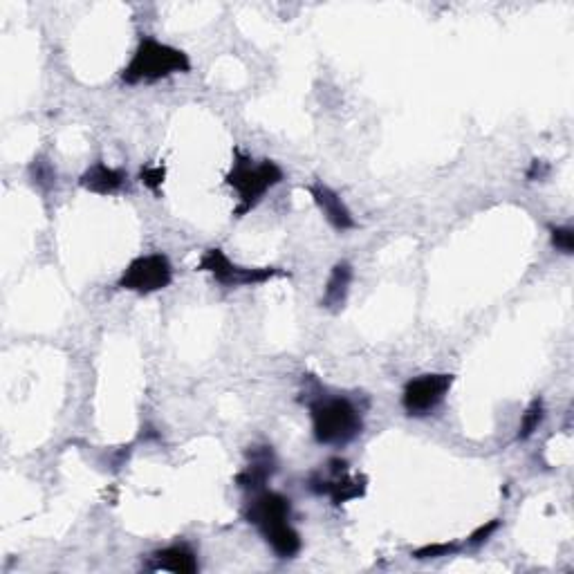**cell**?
Instances as JSON below:
<instances>
[{"label": "cell", "instance_id": "obj_1", "mask_svg": "<svg viewBox=\"0 0 574 574\" xmlns=\"http://www.w3.org/2000/svg\"><path fill=\"white\" fill-rule=\"evenodd\" d=\"M312 435L319 444L328 447H344L357 440L364 431V418L361 409L348 397L319 395L308 404Z\"/></svg>", "mask_w": 574, "mask_h": 574}, {"label": "cell", "instance_id": "obj_2", "mask_svg": "<svg viewBox=\"0 0 574 574\" xmlns=\"http://www.w3.org/2000/svg\"><path fill=\"white\" fill-rule=\"evenodd\" d=\"M189 70L191 59L187 52L157 41L153 36H144L122 70V81L126 86H137V83H155Z\"/></svg>", "mask_w": 574, "mask_h": 574}, {"label": "cell", "instance_id": "obj_3", "mask_svg": "<svg viewBox=\"0 0 574 574\" xmlns=\"http://www.w3.org/2000/svg\"><path fill=\"white\" fill-rule=\"evenodd\" d=\"M225 180L238 193V207L234 214L243 218L263 200L267 191L283 182V169L272 160H254L236 148L234 164H231Z\"/></svg>", "mask_w": 574, "mask_h": 574}, {"label": "cell", "instance_id": "obj_4", "mask_svg": "<svg viewBox=\"0 0 574 574\" xmlns=\"http://www.w3.org/2000/svg\"><path fill=\"white\" fill-rule=\"evenodd\" d=\"M200 272H207L216 279V283L225 287H249V285H263L272 279H281V276H290V272L279 270V267H243L236 265L231 258L222 252L220 247H211L202 254L198 263Z\"/></svg>", "mask_w": 574, "mask_h": 574}, {"label": "cell", "instance_id": "obj_5", "mask_svg": "<svg viewBox=\"0 0 574 574\" xmlns=\"http://www.w3.org/2000/svg\"><path fill=\"white\" fill-rule=\"evenodd\" d=\"M173 283V265L164 254H146L137 256L128 263L117 281L119 290L135 294H153L162 292Z\"/></svg>", "mask_w": 574, "mask_h": 574}, {"label": "cell", "instance_id": "obj_6", "mask_svg": "<svg viewBox=\"0 0 574 574\" xmlns=\"http://www.w3.org/2000/svg\"><path fill=\"white\" fill-rule=\"evenodd\" d=\"M456 375L451 373H424L406 382L402 391V409L411 418L431 415L449 395Z\"/></svg>", "mask_w": 574, "mask_h": 574}, {"label": "cell", "instance_id": "obj_7", "mask_svg": "<svg viewBox=\"0 0 574 574\" xmlns=\"http://www.w3.org/2000/svg\"><path fill=\"white\" fill-rule=\"evenodd\" d=\"M368 478L361 474H328V478H323V474L314 471L308 480V489L317 496H328L335 505H344L348 501H357L366 494Z\"/></svg>", "mask_w": 574, "mask_h": 574}, {"label": "cell", "instance_id": "obj_8", "mask_svg": "<svg viewBox=\"0 0 574 574\" xmlns=\"http://www.w3.org/2000/svg\"><path fill=\"white\" fill-rule=\"evenodd\" d=\"M292 516V501L279 492H267L261 489L256 492L252 501L245 507V521L261 530V534L270 527L290 521Z\"/></svg>", "mask_w": 574, "mask_h": 574}, {"label": "cell", "instance_id": "obj_9", "mask_svg": "<svg viewBox=\"0 0 574 574\" xmlns=\"http://www.w3.org/2000/svg\"><path fill=\"white\" fill-rule=\"evenodd\" d=\"M247 458V467L236 476V485L256 494L265 489L267 480L279 471V460H276L274 449L267 447V444H263V447H249Z\"/></svg>", "mask_w": 574, "mask_h": 574}, {"label": "cell", "instance_id": "obj_10", "mask_svg": "<svg viewBox=\"0 0 574 574\" xmlns=\"http://www.w3.org/2000/svg\"><path fill=\"white\" fill-rule=\"evenodd\" d=\"M151 572H173V574H196L200 570L198 554L187 543L169 545V548L153 552L144 563Z\"/></svg>", "mask_w": 574, "mask_h": 574}, {"label": "cell", "instance_id": "obj_11", "mask_svg": "<svg viewBox=\"0 0 574 574\" xmlns=\"http://www.w3.org/2000/svg\"><path fill=\"white\" fill-rule=\"evenodd\" d=\"M308 191H310L312 200L317 202V207L321 209V214L326 216V220L337 231H348V229L357 227L353 214H350L346 202L341 200V196L335 189H330L328 184H323V182H314L310 184Z\"/></svg>", "mask_w": 574, "mask_h": 574}, {"label": "cell", "instance_id": "obj_12", "mask_svg": "<svg viewBox=\"0 0 574 574\" xmlns=\"http://www.w3.org/2000/svg\"><path fill=\"white\" fill-rule=\"evenodd\" d=\"M128 180L126 171L115 169V166H108L104 162L92 164L90 169L83 171L79 178V187H83L90 193H97V196H113L124 189V184Z\"/></svg>", "mask_w": 574, "mask_h": 574}, {"label": "cell", "instance_id": "obj_13", "mask_svg": "<svg viewBox=\"0 0 574 574\" xmlns=\"http://www.w3.org/2000/svg\"><path fill=\"white\" fill-rule=\"evenodd\" d=\"M353 279H355L353 265H350L348 261L335 263V267H332V270H330L326 287H323L321 308H326L330 312L344 310V305L348 301V294H350V285H353Z\"/></svg>", "mask_w": 574, "mask_h": 574}, {"label": "cell", "instance_id": "obj_14", "mask_svg": "<svg viewBox=\"0 0 574 574\" xmlns=\"http://www.w3.org/2000/svg\"><path fill=\"white\" fill-rule=\"evenodd\" d=\"M263 536H265L267 545H270L272 552L279 559H294L296 554H299L301 548H303L301 534L294 530V527L290 525V521L270 527V530L263 532Z\"/></svg>", "mask_w": 574, "mask_h": 574}, {"label": "cell", "instance_id": "obj_15", "mask_svg": "<svg viewBox=\"0 0 574 574\" xmlns=\"http://www.w3.org/2000/svg\"><path fill=\"white\" fill-rule=\"evenodd\" d=\"M545 420V404L543 400H534L530 406H527L521 424H518V433H516V440H530L532 435L539 431V427Z\"/></svg>", "mask_w": 574, "mask_h": 574}, {"label": "cell", "instance_id": "obj_16", "mask_svg": "<svg viewBox=\"0 0 574 574\" xmlns=\"http://www.w3.org/2000/svg\"><path fill=\"white\" fill-rule=\"evenodd\" d=\"M460 552L458 543H431V545H422L413 552V559L418 561H429V559H442V557H451V554Z\"/></svg>", "mask_w": 574, "mask_h": 574}, {"label": "cell", "instance_id": "obj_17", "mask_svg": "<svg viewBox=\"0 0 574 574\" xmlns=\"http://www.w3.org/2000/svg\"><path fill=\"white\" fill-rule=\"evenodd\" d=\"M550 240H552V247L557 249V252L566 254V256L574 254V229L572 227H552Z\"/></svg>", "mask_w": 574, "mask_h": 574}, {"label": "cell", "instance_id": "obj_18", "mask_svg": "<svg viewBox=\"0 0 574 574\" xmlns=\"http://www.w3.org/2000/svg\"><path fill=\"white\" fill-rule=\"evenodd\" d=\"M501 525H503L501 518H492V521H487L485 525L476 527V530L469 534L467 543H469V545H480V543H487V541L492 539V536H494L498 530H501Z\"/></svg>", "mask_w": 574, "mask_h": 574}, {"label": "cell", "instance_id": "obj_19", "mask_svg": "<svg viewBox=\"0 0 574 574\" xmlns=\"http://www.w3.org/2000/svg\"><path fill=\"white\" fill-rule=\"evenodd\" d=\"M164 175H166L164 166H146V169H142L140 178H142V184L146 189H151L157 193L164 184Z\"/></svg>", "mask_w": 574, "mask_h": 574}, {"label": "cell", "instance_id": "obj_20", "mask_svg": "<svg viewBox=\"0 0 574 574\" xmlns=\"http://www.w3.org/2000/svg\"><path fill=\"white\" fill-rule=\"evenodd\" d=\"M30 173H32V182L39 184V187H52V180L57 178V173L52 171V166L48 162H41V160L39 162L34 160Z\"/></svg>", "mask_w": 574, "mask_h": 574}, {"label": "cell", "instance_id": "obj_21", "mask_svg": "<svg viewBox=\"0 0 574 574\" xmlns=\"http://www.w3.org/2000/svg\"><path fill=\"white\" fill-rule=\"evenodd\" d=\"M550 175V164L543 160H534L530 171H527V180H545Z\"/></svg>", "mask_w": 574, "mask_h": 574}]
</instances>
